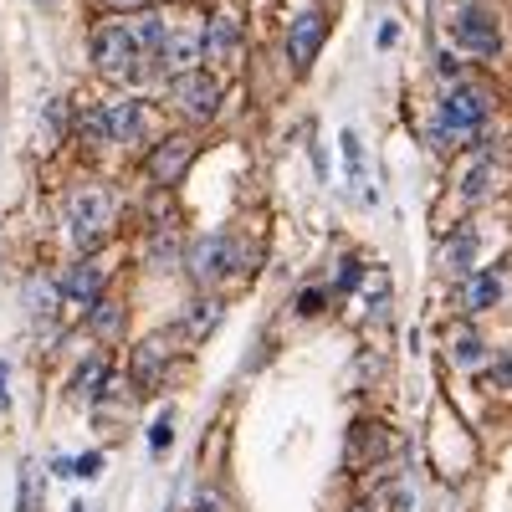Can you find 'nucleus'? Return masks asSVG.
Here are the masks:
<instances>
[{
    "mask_svg": "<svg viewBox=\"0 0 512 512\" xmlns=\"http://www.w3.org/2000/svg\"><path fill=\"white\" fill-rule=\"evenodd\" d=\"M82 128H88L93 144H113V128H108V108H93L88 118H82Z\"/></svg>",
    "mask_w": 512,
    "mask_h": 512,
    "instance_id": "nucleus-27",
    "label": "nucleus"
},
{
    "mask_svg": "<svg viewBox=\"0 0 512 512\" xmlns=\"http://www.w3.org/2000/svg\"><path fill=\"white\" fill-rule=\"evenodd\" d=\"M400 36H405V31H400V21L390 16V21H379V31H374V47H379V52H395V47H400Z\"/></svg>",
    "mask_w": 512,
    "mask_h": 512,
    "instance_id": "nucleus-29",
    "label": "nucleus"
},
{
    "mask_svg": "<svg viewBox=\"0 0 512 512\" xmlns=\"http://www.w3.org/2000/svg\"><path fill=\"white\" fill-rule=\"evenodd\" d=\"M47 128H52V134H67V128H72V108L67 103H47Z\"/></svg>",
    "mask_w": 512,
    "mask_h": 512,
    "instance_id": "nucleus-31",
    "label": "nucleus"
},
{
    "mask_svg": "<svg viewBox=\"0 0 512 512\" xmlns=\"http://www.w3.org/2000/svg\"><path fill=\"white\" fill-rule=\"evenodd\" d=\"M205 62V41L200 31H169L164 36V47H159V72L164 77H185Z\"/></svg>",
    "mask_w": 512,
    "mask_h": 512,
    "instance_id": "nucleus-13",
    "label": "nucleus"
},
{
    "mask_svg": "<svg viewBox=\"0 0 512 512\" xmlns=\"http://www.w3.org/2000/svg\"><path fill=\"white\" fill-rule=\"evenodd\" d=\"M175 108L190 118V123H210L216 118V108H221V82L210 77V72H185V77H175Z\"/></svg>",
    "mask_w": 512,
    "mask_h": 512,
    "instance_id": "nucleus-8",
    "label": "nucleus"
},
{
    "mask_svg": "<svg viewBox=\"0 0 512 512\" xmlns=\"http://www.w3.org/2000/svg\"><path fill=\"white\" fill-rule=\"evenodd\" d=\"M41 507V472L26 461L21 466V502H16V512H36Z\"/></svg>",
    "mask_w": 512,
    "mask_h": 512,
    "instance_id": "nucleus-25",
    "label": "nucleus"
},
{
    "mask_svg": "<svg viewBox=\"0 0 512 512\" xmlns=\"http://www.w3.org/2000/svg\"><path fill=\"white\" fill-rule=\"evenodd\" d=\"M344 512H384V502H379V497H354Z\"/></svg>",
    "mask_w": 512,
    "mask_h": 512,
    "instance_id": "nucleus-33",
    "label": "nucleus"
},
{
    "mask_svg": "<svg viewBox=\"0 0 512 512\" xmlns=\"http://www.w3.org/2000/svg\"><path fill=\"white\" fill-rule=\"evenodd\" d=\"M98 6H108V11H144V0H98Z\"/></svg>",
    "mask_w": 512,
    "mask_h": 512,
    "instance_id": "nucleus-35",
    "label": "nucleus"
},
{
    "mask_svg": "<svg viewBox=\"0 0 512 512\" xmlns=\"http://www.w3.org/2000/svg\"><path fill=\"white\" fill-rule=\"evenodd\" d=\"M487 123H492V98L477 88V82H451L441 108L431 113V144L441 154H461V149H477L482 134H487Z\"/></svg>",
    "mask_w": 512,
    "mask_h": 512,
    "instance_id": "nucleus-1",
    "label": "nucleus"
},
{
    "mask_svg": "<svg viewBox=\"0 0 512 512\" xmlns=\"http://www.w3.org/2000/svg\"><path fill=\"white\" fill-rule=\"evenodd\" d=\"M113 226V190L103 185H82L67 195V231L77 241V251H93Z\"/></svg>",
    "mask_w": 512,
    "mask_h": 512,
    "instance_id": "nucleus-2",
    "label": "nucleus"
},
{
    "mask_svg": "<svg viewBox=\"0 0 512 512\" xmlns=\"http://www.w3.org/2000/svg\"><path fill=\"white\" fill-rule=\"evenodd\" d=\"M6 379H11V364H0V410L11 405V395H6Z\"/></svg>",
    "mask_w": 512,
    "mask_h": 512,
    "instance_id": "nucleus-36",
    "label": "nucleus"
},
{
    "mask_svg": "<svg viewBox=\"0 0 512 512\" xmlns=\"http://www.w3.org/2000/svg\"><path fill=\"white\" fill-rule=\"evenodd\" d=\"M98 466H103V456H82L77 461V477H98Z\"/></svg>",
    "mask_w": 512,
    "mask_h": 512,
    "instance_id": "nucleus-34",
    "label": "nucleus"
},
{
    "mask_svg": "<svg viewBox=\"0 0 512 512\" xmlns=\"http://www.w3.org/2000/svg\"><path fill=\"white\" fill-rule=\"evenodd\" d=\"M390 451H395V431L384 420H354L349 425V436H344V466L349 472H369V466H379Z\"/></svg>",
    "mask_w": 512,
    "mask_h": 512,
    "instance_id": "nucleus-5",
    "label": "nucleus"
},
{
    "mask_svg": "<svg viewBox=\"0 0 512 512\" xmlns=\"http://www.w3.org/2000/svg\"><path fill=\"white\" fill-rule=\"evenodd\" d=\"M57 287H62V303H72V308H93L98 297H103V287H108V277H103L98 262H77V267L62 272Z\"/></svg>",
    "mask_w": 512,
    "mask_h": 512,
    "instance_id": "nucleus-14",
    "label": "nucleus"
},
{
    "mask_svg": "<svg viewBox=\"0 0 512 512\" xmlns=\"http://www.w3.org/2000/svg\"><path fill=\"white\" fill-rule=\"evenodd\" d=\"M185 262H190L195 282L216 287V282H226V277L241 267V246H236L231 236H205V241H195V246H190Z\"/></svg>",
    "mask_w": 512,
    "mask_h": 512,
    "instance_id": "nucleus-7",
    "label": "nucleus"
},
{
    "mask_svg": "<svg viewBox=\"0 0 512 512\" xmlns=\"http://www.w3.org/2000/svg\"><path fill=\"white\" fill-rule=\"evenodd\" d=\"M36 6H52V0H36Z\"/></svg>",
    "mask_w": 512,
    "mask_h": 512,
    "instance_id": "nucleus-37",
    "label": "nucleus"
},
{
    "mask_svg": "<svg viewBox=\"0 0 512 512\" xmlns=\"http://www.w3.org/2000/svg\"><path fill=\"white\" fill-rule=\"evenodd\" d=\"M323 36H328L323 11H303V16L292 21V31H287V57H292V67H297V72H308V67L318 62Z\"/></svg>",
    "mask_w": 512,
    "mask_h": 512,
    "instance_id": "nucleus-12",
    "label": "nucleus"
},
{
    "mask_svg": "<svg viewBox=\"0 0 512 512\" xmlns=\"http://www.w3.org/2000/svg\"><path fill=\"white\" fill-rule=\"evenodd\" d=\"M451 364L466 369V374H487V369H492V349L482 344L477 328H456V338H451Z\"/></svg>",
    "mask_w": 512,
    "mask_h": 512,
    "instance_id": "nucleus-20",
    "label": "nucleus"
},
{
    "mask_svg": "<svg viewBox=\"0 0 512 512\" xmlns=\"http://www.w3.org/2000/svg\"><path fill=\"white\" fill-rule=\"evenodd\" d=\"M31 318H36V328H52L57 323V313H62V287H52V282H31Z\"/></svg>",
    "mask_w": 512,
    "mask_h": 512,
    "instance_id": "nucleus-22",
    "label": "nucleus"
},
{
    "mask_svg": "<svg viewBox=\"0 0 512 512\" xmlns=\"http://www.w3.org/2000/svg\"><path fill=\"white\" fill-rule=\"evenodd\" d=\"M190 512H226V492L221 487H200L195 502H190Z\"/></svg>",
    "mask_w": 512,
    "mask_h": 512,
    "instance_id": "nucleus-28",
    "label": "nucleus"
},
{
    "mask_svg": "<svg viewBox=\"0 0 512 512\" xmlns=\"http://www.w3.org/2000/svg\"><path fill=\"white\" fill-rule=\"evenodd\" d=\"M149 446H154V456H159V451L169 446V415H159V420H154V431H149Z\"/></svg>",
    "mask_w": 512,
    "mask_h": 512,
    "instance_id": "nucleus-32",
    "label": "nucleus"
},
{
    "mask_svg": "<svg viewBox=\"0 0 512 512\" xmlns=\"http://www.w3.org/2000/svg\"><path fill=\"white\" fill-rule=\"evenodd\" d=\"M169 364H175V349H169L164 338H149V344L134 349V384L139 390H154V384L169 374Z\"/></svg>",
    "mask_w": 512,
    "mask_h": 512,
    "instance_id": "nucleus-16",
    "label": "nucleus"
},
{
    "mask_svg": "<svg viewBox=\"0 0 512 512\" xmlns=\"http://www.w3.org/2000/svg\"><path fill=\"white\" fill-rule=\"evenodd\" d=\"M88 328H93L98 338H113V333L123 328V303H118V297H98V303L88 308Z\"/></svg>",
    "mask_w": 512,
    "mask_h": 512,
    "instance_id": "nucleus-23",
    "label": "nucleus"
},
{
    "mask_svg": "<svg viewBox=\"0 0 512 512\" xmlns=\"http://www.w3.org/2000/svg\"><path fill=\"white\" fill-rule=\"evenodd\" d=\"M323 303H328V292L323 287H303V292H297V313H323Z\"/></svg>",
    "mask_w": 512,
    "mask_h": 512,
    "instance_id": "nucleus-30",
    "label": "nucleus"
},
{
    "mask_svg": "<svg viewBox=\"0 0 512 512\" xmlns=\"http://www.w3.org/2000/svg\"><path fill=\"white\" fill-rule=\"evenodd\" d=\"M221 323H226V297H216V292H200L180 308V338L185 344H205Z\"/></svg>",
    "mask_w": 512,
    "mask_h": 512,
    "instance_id": "nucleus-10",
    "label": "nucleus"
},
{
    "mask_svg": "<svg viewBox=\"0 0 512 512\" xmlns=\"http://www.w3.org/2000/svg\"><path fill=\"white\" fill-rule=\"evenodd\" d=\"M93 67L113 82H128L139 77V41H134V26H118V21H103L93 26Z\"/></svg>",
    "mask_w": 512,
    "mask_h": 512,
    "instance_id": "nucleus-4",
    "label": "nucleus"
},
{
    "mask_svg": "<svg viewBox=\"0 0 512 512\" xmlns=\"http://www.w3.org/2000/svg\"><path fill=\"white\" fill-rule=\"evenodd\" d=\"M477 246H482L477 226H461V231H451V241H446V251H441V267H446L451 277L477 272Z\"/></svg>",
    "mask_w": 512,
    "mask_h": 512,
    "instance_id": "nucleus-19",
    "label": "nucleus"
},
{
    "mask_svg": "<svg viewBox=\"0 0 512 512\" xmlns=\"http://www.w3.org/2000/svg\"><path fill=\"white\" fill-rule=\"evenodd\" d=\"M195 139L190 134H169V139H159L154 149H149V159H144V175L159 185V190H175L180 180H185V169L195 164Z\"/></svg>",
    "mask_w": 512,
    "mask_h": 512,
    "instance_id": "nucleus-6",
    "label": "nucleus"
},
{
    "mask_svg": "<svg viewBox=\"0 0 512 512\" xmlns=\"http://www.w3.org/2000/svg\"><path fill=\"white\" fill-rule=\"evenodd\" d=\"M502 297H507V272H502V267H477V272H466V277H461V287H456V308H461L466 318H477V313L497 308Z\"/></svg>",
    "mask_w": 512,
    "mask_h": 512,
    "instance_id": "nucleus-9",
    "label": "nucleus"
},
{
    "mask_svg": "<svg viewBox=\"0 0 512 512\" xmlns=\"http://www.w3.org/2000/svg\"><path fill=\"white\" fill-rule=\"evenodd\" d=\"M200 41H205V62L210 67H226L236 52H241V16L236 11H210V26L200 31Z\"/></svg>",
    "mask_w": 512,
    "mask_h": 512,
    "instance_id": "nucleus-11",
    "label": "nucleus"
},
{
    "mask_svg": "<svg viewBox=\"0 0 512 512\" xmlns=\"http://www.w3.org/2000/svg\"><path fill=\"white\" fill-rule=\"evenodd\" d=\"M108 379H113V359H108V354H98V359H88V364L77 369L72 390H77L82 400H98V395L108 390Z\"/></svg>",
    "mask_w": 512,
    "mask_h": 512,
    "instance_id": "nucleus-21",
    "label": "nucleus"
},
{
    "mask_svg": "<svg viewBox=\"0 0 512 512\" xmlns=\"http://www.w3.org/2000/svg\"><path fill=\"white\" fill-rule=\"evenodd\" d=\"M108 128H113V144H139L144 128H149V108L139 98L108 103Z\"/></svg>",
    "mask_w": 512,
    "mask_h": 512,
    "instance_id": "nucleus-17",
    "label": "nucleus"
},
{
    "mask_svg": "<svg viewBox=\"0 0 512 512\" xmlns=\"http://www.w3.org/2000/svg\"><path fill=\"white\" fill-rule=\"evenodd\" d=\"M338 149H344L349 185H359V175H364V144H359V134H354V128H344V139H338Z\"/></svg>",
    "mask_w": 512,
    "mask_h": 512,
    "instance_id": "nucleus-24",
    "label": "nucleus"
},
{
    "mask_svg": "<svg viewBox=\"0 0 512 512\" xmlns=\"http://www.w3.org/2000/svg\"><path fill=\"white\" fill-rule=\"evenodd\" d=\"M164 36H169V26H164V16H159V11H144V16L134 21V41H139V77H144V72H159V47H164Z\"/></svg>",
    "mask_w": 512,
    "mask_h": 512,
    "instance_id": "nucleus-18",
    "label": "nucleus"
},
{
    "mask_svg": "<svg viewBox=\"0 0 512 512\" xmlns=\"http://www.w3.org/2000/svg\"><path fill=\"white\" fill-rule=\"evenodd\" d=\"M451 41H456V52L477 57V62H497V57H502V26H497V16L482 6V0H466V6H456V16H451Z\"/></svg>",
    "mask_w": 512,
    "mask_h": 512,
    "instance_id": "nucleus-3",
    "label": "nucleus"
},
{
    "mask_svg": "<svg viewBox=\"0 0 512 512\" xmlns=\"http://www.w3.org/2000/svg\"><path fill=\"white\" fill-rule=\"evenodd\" d=\"M492 169H497V154L477 144L472 159H466V164H461V175H456V190H461L466 205H482V200L492 195Z\"/></svg>",
    "mask_w": 512,
    "mask_h": 512,
    "instance_id": "nucleus-15",
    "label": "nucleus"
},
{
    "mask_svg": "<svg viewBox=\"0 0 512 512\" xmlns=\"http://www.w3.org/2000/svg\"><path fill=\"white\" fill-rule=\"evenodd\" d=\"M359 282H364L359 262H354V256H344V262H338V282H333V292H338V297H349V292H359Z\"/></svg>",
    "mask_w": 512,
    "mask_h": 512,
    "instance_id": "nucleus-26",
    "label": "nucleus"
}]
</instances>
